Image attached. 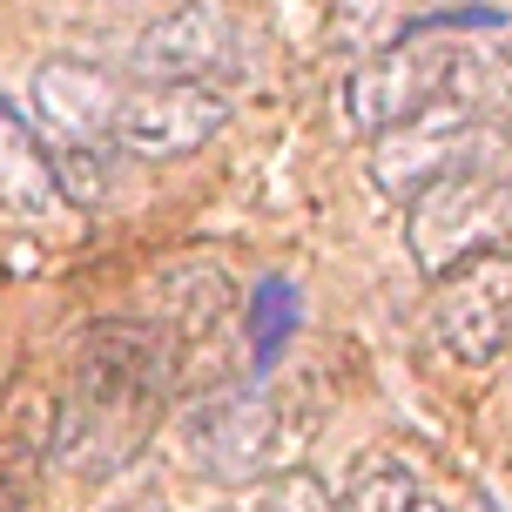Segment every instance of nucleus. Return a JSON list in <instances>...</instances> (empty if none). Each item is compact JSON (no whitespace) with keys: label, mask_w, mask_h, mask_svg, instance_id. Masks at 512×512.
<instances>
[{"label":"nucleus","mask_w":512,"mask_h":512,"mask_svg":"<svg viewBox=\"0 0 512 512\" xmlns=\"http://www.w3.org/2000/svg\"><path fill=\"white\" fill-rule=\"evenodd\" d=\"M176 384V344L155 331L149 317H108L81 337L75 358V384L61 398L54 418V459L68 472H115L149 445L155 418L169 405Z\"/></svg>","instance_id":"f257e3e1"},{"label":"nucleus","mask_w":512,"mask_h":512,"mask_svg":"<svg viewBox=\"0 0 512 512\" xmlns=\"http://www.w3.org/2000/svg\"><path fill=\"white\" fill-rule=\"evenodd\" d=\"M405 243L418 277H452L479 256L512 243V162L506 149L465 162L452 176H438L432 189H418L405 203Z\"/></svg>","instance_id":"f03ea898"},{"label":"nucleus","mask_w":512,"mask_h":512,"mask_svg":"<svg viewBox=\"0 0 512 512\" xmlns=\"http://www.w3.org/2000/svg\"><path fill=\"white\" fill-rule=\"evenodd\" d=\"M189 445L203 459L209 479L250 486L263 472H297L304 452V418L277 384H223L209 391L189 418Z\"/></svg>","instance_id":"7ed1b4c3"},{"label":"nucleus","mask_w":512,"mask_h":512,"mask_svg":"<svg viewBox=\"0 0 512 512\" xmlns=\"http://www.w3.org/2000/svg\"><path fill=\"white\" fill-rule=\"evenodd\" d=\"M492 149H506V128H492L486 115H472L452 95H438L425 115L371 135V182L391 203H411L418 189H432L438 176H452V169H465V162H479Z\"/></svg>","instance_id":"20e7f679"},{"label":"nucleus","mask_w":512,"mask_h":512,"mask_svg":"<svg viewBox=\"0 0 512 512\" xmlns=\"http://www.w3.org/2000/svg\"><path fill=\"white\" fill-rule=\"evenodd\" d=\"M452 61H459V41L425 34V27H405V34H398L384 54L358 61L351 95H344V115H351V128H364V135H384V128H398V122H411V115H425V108L445 95Z\"/></svg>","instance_id":"39448f33"},{"label":"nucleus","mask_w":512,"mask_h":512,"mask_svg":"<svg viewBox=\"0 0 512 512\" xmlns=\"http://www.w3.org/2000/svg\"><path fill=\"white\" fill-rule=\"evenodd\" d=\"M223 122H230V95L216 81H155L122 95L108 142L135 162H176L196 155L209 135H223Z\"/></svg>","instance_id":"423d86ee"},{"label":"nucleus","mask_w":512,"mask_h":512,"mask_svg":"<svg viewBox=\"0 0 512 512\" xmlns=\"http://www.w3.org/2000/svg\"><path fill=\"white\" fill-rule=\"evenodd\" d=\"M432 344L452 364H492L512 351V250H492L432 283Z\"/></svg>","instance_id":"0eeeda50"},{"label":"nucleus","mask_w":512,"mask_h":512,"mask_svg":"<svg viewBox=\"0 0 512 512\" xmlns=\"http://www.w3.org/2000/svg\"><path fill=\"white\" fill-rule=\"evenodd\" d=\"M230 61V21L209 0H176L155 7L128 41V75L155 88V81H209Z\"/></svg>","instance_id":"6e6552de"},{"label":"nucleus","mask_w":512,"mask_h":512,"mask_svg":"<svg viewBox=\"0 0 512 512\" xmlns=\"http://www.w3.org/2000/svg\"><path fill=\"white\" fill-rule=\"evenodd\" d=\"M27 108H34V122L48 128V149H95V142H108L122 95H115V81L95 61L54 54L27 81Z\"/></svg>","instance_id":"1a4fd4ad"},{"label":"nucleus","mask_w":512,"mask_h":512,"mask_svg":"<svg viewBox=\"0 0 512 512\" xmlns=\"http://www.w3.org/2000/svg\"><path fill=\"white\" fill-rule=\"evenodd\" d=\"M155 310H149V324L169 344H196V337H209L223 317H230L236 304V283L230 270L216 263V256H176L162 277H155Z\"/></svg>","instance_id":"9d476101"},{"label":"nucleus","mask_w":512,"mask_h":512,"mask_svg":"<svg viewBox=\"0 0 512 512\" xmlns=\"http://www.w3.org/2000/svg\"><path fill=\"white\" fill-rule=\"evenodd\" d=\"M0 209H7V216H27V223H41L48 209H61V189H54L41 135H34L7 102H0Z\"/></svg>","instance_id":"9b49d317"},{"label":"nucleus","mask_w":512,"mask_h":512,"mask_svg":"<svg viewBox=\"0 0 512 512\" xmlns=\"http://www.w3.org/2000/svg\"><path fill=\"white\" fill-rule=\"evenodd\" d=\"M405 0H331L324 14V54L337 61H371L405 34Z\"/></svg>","instance_id":"f8f14e48"},{"label":"nucleus","mask_w":512,"mask_h":512,"mask_svg":"<svg viewBox=\"0 0 512 512\" xmlns=\"http://www.w3.org/2000/svg\"><path fill=\"white\" fill-rule=\"evenodd\" d=\"M418 506H425L418 479L398 459H358L344 479V499H337V512H418Z\"/></svg>","instance_id":"ddd939ff"},{"label":"nucleus","mask_w":512,"mask_h":512,"mask_svg":"<svg viewBox=\"0 0 512 512\" xmlns=\"http://www.w3.org/2000/svg\"><path fill=\"white\" fill-rule=\"evenodd\" d=\"M297 337V283L290 277H263L250 297V351L256 364H277V351Z\"/></svg>","instance_id":"4468645a"},{"label":"nucleus","mask_w":512,"mask_h":512,"mask_svg":"<svg viewBox=\"0 0 512 512\" xmlns=\"http://www.w3.org/2000/svg\"><path fill=\"white\" fill-rule=\"evenodd\" d=\"M41 149H48V142H41ZM48 169H54L61 203H95L108 189V142H95V149H48Z\"/></svg>","instance_id":"2eb2a0df"},{"label":"nucleus","mask_w":512,"mask_h":512,"mask_svg":"<svg viewBox=\"0 0 512 512\" xmlns=\"http://www.w3.org/2000/svg\"><path fill=\"white\" fill-rule=\"evenodd\" d=\"M263 512H337V492L317 472H277L263 492Z\"/></svg>","instance_id":"dca6fc26"},{"label":"nucleus","mask_w":512,"mask_h":512,"mask_svg":"<svg viewBox=\"0 0 512 512\" xmlns=\"http://www.w3.org/2000/svg\"><path fill=\"white\" fill-rule=\"evenodd\" d=\"M499 68H506V81H512V41H506V48H499Z\"/></svg>","instance_id":"f3484780"},{"label":"nucleus","mask_w":512,"mask_h":512,"mask_svg":"<svg viewBox=\"0 0 512 512\" xmlns=\"http://www.w3.org/2000/svg\"><path fill=\"white\" fill-rule=\"evenodd\" d=\"M155 7H176V0H155Z\"/></svg>","instance_id":"a211bd4d"},{"label":"nucleus","mask_w":512,"mask_h":512,"mask_svg":"<svg viewBox=\"0 0 512 512\" xmlns=\"http://www.w3.org/2000/svg\"><path fill=\"white\" fill-rule=\"evenodd\" d=\"M418 512H438V506H418Z\"/></svg>","instance_id":"6ab92c4d"}]
</instances>
